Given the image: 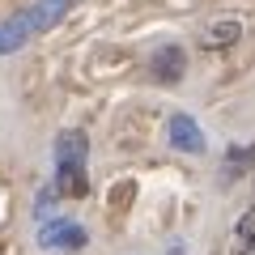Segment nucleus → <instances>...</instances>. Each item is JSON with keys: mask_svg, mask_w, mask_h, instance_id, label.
Instances as JSON below:
<instances>
[{"mask_svg": "<svg viewBox=\"0 0 255 255\" xmlns=\"http://www.w3.org/2000/svg\"><path fill=\"white\" fill-rule=\"evenodd\" d=\"M68 9H73V0H34L30 9L13 13V17L0 26V55H13V51H21L34 34L55 30L64 17H68Z\"/></svg>", "mask_w": 255, "mask_h": 255, "instance_id": "nucleus-1", "label": "nucleus"}, {"mask_svg": "<svg viewBox=\"0 0 255 255\" xmlns=\"http://www.w3.org/2000/svg\"><path fill=\"white\" fill-rule=\"evenodd\" d=\"M85 243H90V234L77 221H47L38 230V247H47V251H81Z\"/></svg>", "mask_w": 255, "mask_h": 255, "instance_id": "nucleus-2", "label": "nucleus"}, {"mask_svg": "<svg viewBox=\"0 0 255 255\" xmlns=\"http://www.w3.org/2000/svg\"><path fill=\"white\" fill-rule=\"evenodd\" d=\"M149 73H153V81H162V85L183 81V73H187V51H183L179 43H162L153 55H149Z\"/></svg>", "mask_w": 255, "mask_h": 255, "instance_id": "nucleus-3", "label": "nucleus"}, {"mask_svg": "<svg viewBox=\"0 0 255 255\" xmlns=\"http://www.w3.org/2000/svg\"><path fill=\"white\" fill-rule=\"evenodd\" d=\"M55 196H68V200H81L90 191V174H85V162H55Z\"/></svg>", "mask_w": 255, "mask_h": 255, "instance_id": "nucleus-4", "label": "nucleus"}, {"mask_svg": "<svg viewBox=\"0 0 255 255\" xmlns=\"http://www.w3.org/2000/svg\"><path fill=\"white\" fill-rule=\"evenodd\" d=\"M166 136H170V145L183 149V153H204V132H200V124L191 115H170Z\"/></svg>", "mask_w": 255, "mask_h": 255, "instance_id": "nucleus-5", "label": "nucleus"}, {"mask_svg": "<svg viewBox=\"0 0 255 255\" xmlns=\"http://www.w3.org/2000/svg\"><path fill=\"white\" fill-rule=\"evenodd\" d=\"M230 255H255V204L238 217L234 226V243H230Z\"/></svg>", "mask_w": 255, "mask_h": 255, "instance_id": "nucleus-6", "label": "nucleus"}, {"mask_svg": "<svg viewBox=\"0 0 255 255\" xmlns=\"http://www.w3.org/2000/svg\"><path fill=\"white\" fill-rule=\"evenodd\" d=\"M238 34H243L238 21H217V26H209V30L200 34V43H204V51H221V47H234Z\"/></svg>", "mask_w": 255, "mask_h": 255, "instance_id": "nucleus-7", "label": "nucleus"}, {"mask_svg": "<svg viewBox=\"0 0 255 255\" xmlns=\"http://www.w3.org/2000/svg\"><path fill=\"white\" fill-rule=\"evenodd\" d=\"M85 157H90V140L81 132H64L55 140V162H85Z\"/></svg>", "mask_w": 255, "mask_h": 255, "instance_id": "nucleus-8", "label": "nucleus"}, {"mask_svg": "<svg viewBox=\"0 0 255 255\" xmlns=\"http://www.w3.org/2000/svg\"><path fill=\"white\" fill-rule=\"evenodd\" d=\"M51 200H55V187H43V191H38V200H34V217H38V221L51 217Z\"/></svg>", "mask_w": 255, "mask_h": 255, "instance_id": "nucleus-9", "label": "nucleus"}]
</instances>
